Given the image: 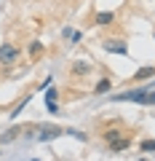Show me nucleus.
<instances>
[{
    "mask_svg": "<svg viewBox=\"0 0 155 161\" xmlns=\"http://www.w3.org/2000/svg\"><path fill=\"white\" fill-rule=\"evenodd\" d=\"M152 83H155V80H152ZM152 83H150V86H152ZM150 86L134 89V92H126V94H118V97H115V102H139V105H142L144 97H147V92H150Z\"/></svg>",
    "mask_w": 155,
    "mask_h": 161,
    "instance_id": "obj_1",
    "label": "nucleus"
},
{
    "mask_svg": "<svg viewBox=\"0 0 155 161\" xmlns=\"http://www.w3.org/2000/svg\"><path fill=\"white\" fill-rule=\"evenodd\" d=\"M19 59V48L16 46H11V43H3L0 46V62L3 64H11V62H16Z\"/></svg>",
    "mask_w": 155,
    "mask_h": 161,
    "instance_id": "obj_2",
    "label": "nucleus"
},
{
    "mask_svg": "<svg viewBox=\"0 0 155 161\" xmlns=\"http://www.w3.org/2000/svg\"><path fill=\"white\" fill-rule=\"evenodd\" d=\"M62 134H64L62 126H43L40 132H38V140H40V142H51V140L62 137Z\"/></svg>",
    "mask_w": 155,
    "mask_h": 161,
    "instance_id": "obj_3",
    "label": "nucleus"
},
{
    "mask_svg": "<svg viewBox=\"0 0 155 161\" xmlns=\"http://www.w3.org/2000/svg\"><path fill=\"white\" fill-rule=\"evenodd\" d=\"M104 51L107 54H128V46L123 40H104Z\"/></svg>",
    "mask_w": 155,
    "mask_h": 161,
    "instance_id": "obj_4",
    "label": "nucleus"
},
{
    "mask_svg": "<svg viewBox=\"0 0 155 161\" xmlns=\"http://www.w3.org/2000/svg\"><path fill=\"white\" fill-rule=\"evenodd\" d=\"M19 134H22V126H11L8 132L0 134V145H6V142H11V140H16Z\"/></svg>",
    "mask_w": 155,
    "mask_h": 161,
    "instance_id": "obj_5",
    "label": "nucleus"
},
{
    "mask_svg": "<svg viewBox=\"0 0 155 161\" xmlns=\"http://www.w3.org/2000/svg\"><path fill=\"white\" fill-rule=\"evenodd\" d=\"M46 105L51 113H59V105H56V89H48L46 92Z\"/></svg>",
    "mask_w": 155,
    "mask_h": 161,
    "instance_id": "obj_6",
    "label": "nucleus"
},
{
    "mask_svg": "<svg viewBox=\"0 0 155 161\" xmlns=\"http://www.w3.org/2000/svg\"><path fill=\"white\" fill-rule=\"evenodd\" d=\"M152 75H155V67H150V64H147V67H139L137 73H134L131 80H144V78H152Z\"/></svg>",
    "mask_w": 155,
    "mask_h": 161,
    "instance_id": "obj_7",
    "label": "nucleus"
},
{
    "mask_svg": "<svg viewBox=\"0 0 155 161\" xmlns=\"http://www.w3.org/2000/svg\"><path fill=\"white\" fill-rule=\"evenodd\" d=\"M115 22V14L112 11H99L96 14V24H112Z\"/></svg>",
    "mask_w": 155,
    "mask_h": 161,
    "instance_id": "obj_8",
    "label": "nucleus"
},
{
    "mask_svg": "<svg viewBox=\"0 0 155 161\" xmlns=\"http://www.w3.org/2000/svg\"><path fill=\"white\" fill-rule=\"evenodd\" d=\"M128 145H131V140H128V137H118L115 142H110V148H112V150H126Z\"/></svg>",
    "mask_w": 155,
    "mask_h": 161,
    "instance_id": "obj_9",
    "label": "nucleus"
},
{
    "mask_svg": "<svg viewBox=\"0 0 155 161\" xmlns=\"http://www.w3.org/2000/svg\"><path fill=\"white\" fill-rule=\"evenodd\" d=\"M88 70H91V64H88V62H75L72 64V73L75 75H83V73H88Z\"/></svg>",
    "mask_w": 155,
    "mask_h": 161,
    "instance_id": "obj_10",
    "label": "nucleus"
},
{
    "mask_svg": "<svg viewBox=\"0 0 155 161\" xmlns=\"http://www.w3.org/2000/svg\"><path fill=\"white\" fill-rule=\"evenodd\" d=\"M94 92H96V94H104V92H110V80H107V78H102V80L96 83V86H94Z\"/></svg>",
    "mask_w": 155,
    "mask_h": 161,
    "instance_id": "obj_11",
    "label": "nucleus"
},
{
    "mask_svg": "<svg viewBox=\"0 0 155 161\" xmlns=\"http://www.w3.org/2000/svg\"><path fill=\"white\" fill-rule=\"evenodd\" d=\"M40 51H43V43H40V40H35L32 46H29V57H38Z\"/></svg>",
    "mask_w": 155,
    "mask_h": 161,
    "instance_id": "obj_12",
    "label": "nucleus"
},
{
    "mask_svg": "<svg viewBox=\"0 0 155 161\" xmlns=\"http://www.w3.org/2000/svg\"><path fill=\"white\" fill-rule=\"evenodd\" d=\"M118 137H121V132H118V129H110V132H104V140H107V142H115Z\"/></svg>",
    "mask_w": 155,
    "mask_h": 161,
    "instance_id": "obj_13",
    "label": "nucleus"
},
{
    "mask_svg": "<svg viewBox=\"0 0 155 161\" xmlns=\"http://www.w3.org/2000/svg\"><path fill=\"white\" fill-rule=\"evenodd\" d=\"M139 148H142L144 153H150V150H152V153H155V140H144V142L139 145Z\"/></svg>",
    "mask_w": 155,
    "mask_h": 161,
    "instance_id": "obj_14",
    "label": "nucleus"
},
{
    "mask_svg": "<svg viewBox=\"0 0 155 161\" xmlns=\"http://www.w3.org/2000/svg\"><path fill=\"white\" fill-rule=\"evenodd\" d=\"M27 102H29V97H24V99H22V102H19V105H16V108H13V110H11V118H16V115H19V113H22V108H24V105H27Z\"/></svg>",
    "mask_w": 155,
    "mask_h": 161,
    "instance_id": "obj_15",
    "label": "nucleus"
},
{
    "mask_svg": "<svg viewBox=\"0 0 155 161\" xmlns=\"http://www.w3.org/2000/svg\"><path fill=\"white\" fill-rule=\"evenodd\" d=\"M142 105H155V92H147V97H144Z\"/></svg>",
    "mask_w": 155,
    "mask_h": 161,
    "instance_id": "obj_16",
    "label": "nucleus"
},
{
    "mask_svg": "<svg viewBox=\"0 0 155 161\" xmlns=\"http://www.w3.org/2000/svg\"><path fill=\"white\" fill-rule=\"evenodd\" d=\"M70 40H72V43H80V40H83V32H72V38H70Z\"/></svg>",
    "mask_w": 155,
    "mask_h": 161,
    "instance_id": "obj_17",
    "label": "nucleus"
}]
</instances>
